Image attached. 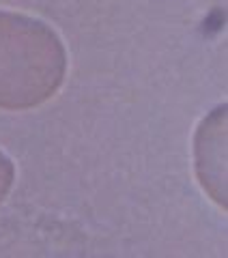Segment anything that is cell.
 <instances>
[{
	"mask_svg": "<svg viewBox=\"0 0 228 258\" xmlns=\"http://www.w3.org/2000/svg\"><path fill=\"white\" fill-rule=\"evenodd\" d=\"M13 179H15V166L13 161L0 151V205L7 198V194L13 187Z\"/></svg>",
	"mask_w": 228,
	"mask_h": 258,
	"instance_id": "obj_3",
	"label": "cell"
},
{
	"mask_svg": "<svg viewBox=\"0 0 228 258\" xmlns=\"http://www.w3.org/2000/svg\"><path fill=\"white\" fill-rule=\"evenodd\" d=\"M67 74V52L52 26L0 9V110L22 112L50 101Z\"/></svg>",
	"mask_w": 228,
	"mask_h": 258,
	"instance_id": "obj_1",
	"label": "cell"
},
{
	"mask_svg": "<svg viewBox=\"0 0 228 258\" xmlns=\"http://www.w3.org/2000/svg\"><path fill=\"white\" fill-rule=\"evenodd\" d=\"M194 172L207 196L228 211V101L211 110L194 132Z\"/></svg>",
	"mask_w": 228,
	"mask_h": 258,
	"instance_id": "obj_2",
	"label": "cell"
}]
</instances>
